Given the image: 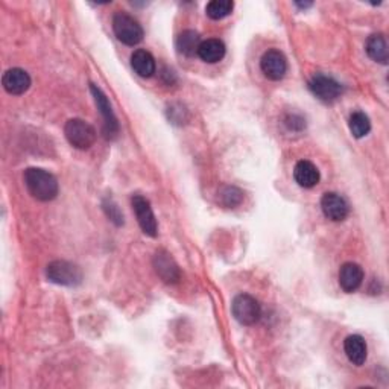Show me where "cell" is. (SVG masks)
I'll return each mask as SVG.
<instances>
[{
    "label": "cell",
    "instance_id": "obj_1",
    "mask_svg": "<svg viewBox=\"0 0 389 389\" xmlns=\"http://www.w3.org/2000/svg\"><path fill=\"white\" fill-rule=\"evenodd\" d=\"M25 186L28 192L31 193L32 198L37 201H52L58 195V181L56 178L51 174L40 167H29L25 171Z\"/></svg>",
    "mask_w": 389,
    "mask_h": 389
},
{
    "label": "cell",
    "instance_id": "obj_2",
    "mask_svg": "<svg viewBox=\"0 0 389 389\" xmlns=\"http://www.w3.org/2000/svg\"><path fill=\"white\" fill-rule=\"evenodd\" d=\"M46 275L49 282L59 286L75 287L83 283V271L78 265L67 261H54L47 265Z\"/></svg>",
    "mask_w": 389,
    "mask_h": 389
},
{
    "label": "cell",
    "instance_id": "obj_3",
    "mask_svg": "<svg viewBox=\"0 0 389 389\" xmlns=\"http://www.w3.org/2000/svg\"><path fill=\"white\" fill-rule=\"evenodd\" d=\"M113 31L119 42L126 46H136L143 40V28L126 13H117L113 17Z\"/></svg>",
    "mask_w": 389,
    "mask_h": 389
},
{
    "label": "cell",
    "instance_id": "obj_4",
    "mask_svg": "<svg viewBox=\"0 0 389 389\" xmlns=\"http://www.w3.org/2000/svg\"><path fill=\"white\" fill-rule=\"evenodd\" d=\"M64 134L68 143L81 151L90 149L96 142L95 128L83 119H71L64 126Z\"/></svg>",
    "mask_w": 389,
    "mask_h": 389
},
{
    "label": "cell",
    "instance_id": "obj_5",
    "mask_svg": "<svg viewBox=\"0 0 389 389\" xmlns=\"http://www.w3.org/2000/svg\"><path fill=\"white\" fill-rule=\"evenodd\" d=\"M232 312L239 324L254 325L262 316V306L254 297L248 294H239L233 300Z\"/></svg>",
    "mask_w": 389,
    "mask_h": 389
},
{
    "label": "cell",
    "instance_id": "obj_6",
    "mask_svg": "<svg viewBox=\"0 0 389 389\" xmlns=\"http://www.w3.org/2000/svg\"><path fill=\"white\" fill-rule=\"evenodd\" d=\"M309 88L316 96L319 101L325 104H332L337 101L344 93V87L341 83H337L335 78L327 76L323 73H316L311 81H309Z\"/></svg>",
    "mask_w": 389,
    "mask_h": 389
},
{
    "label": "cell",
    "instance_id": "obj_7",
    "mask_svg": "<svg viewBox=\"0 0 389 389\" xmlns=\"http://www.w3.org/2000/svg\"><path fill=\"white\" fill-rule=\"evenodd\" d=\"M131 207L142 232L149 237H155L158 234V224L152 212V207L149 204L148 199L142 195H134L131 198Z\"/></svg>",
    "mask_w": 389,
    "mask_h": 389
},
{
    "label": "cell",
    "instance_id": "obj_8",
    "mask_svg": "<svg viewBox=\"0 0 389 389\" xmlns=\"http://www.w3.org/2000/svg\"><path fill=\"white\" fill-rule=\"evenodd\" d=\"M90 90H92V95L95 97V102H96V105L99 108V112H101V114L104 117V122H105L104 133H105V137L107 138H116L117 134H119V122H117V117L114 116V112H113L112 105H109V101H108L107 95L97 85H95V84H90Z\"/></svg>",
    "mask_w": 389,
    "mask_h": 389
},
{
    "label": "cell",
    "instance_id": "obj_9",
    "mask_svg": "<svg viewBox=\"0 0 389 389\" xmlns=\"http://www.w3.org/2000/svg\"><path fill=\"white\" fill-rule=\"evenodd\" d=\"M261 68L263 75L271 81H280L287 72V59L283 52L271 49L263 54L261 59Z\"/></svg>",
    "mask_w": 389,
    "mask_h": 389
},
{
    "label": "cell",
    "instance_id": "obj_10",
    "mask_svg": "<svg viewBox=\"0 0 389 389\" xmlns=\"http://www.w3.org/2000/svg\"><path fill=\"white\" fill-rule=\"evenodd\" d=\"M154 269L157 275L162 278V280L167 285L178 283L179 278H181V273H179V268L174 257L169 254L166 249H158L154 256Z\"/></svg>",
    "mask_w": 389,
    "mask_h": 389
},
{
    "label": "cell",
    "instance_id": "obj_11",
    "mask_svg": "<svg viewBox=\"0 0 389 389\" xmlns=\"http://www.w3.org/2000/svg\"><path fill=\"white\" fill-rule=\"evenodd\" d=\"M321 208L325 217L330 219L333 222H342L350 213V207H348L345 199L333 192L324 193L321 198Z\"/></svg>",
    "mask_w": 389,
    "mask_h": 389
},
{
    "label": "cell",
    "instance_id": "obj_12",
    "mask_svg": "<svg viewBox=\"0 0 389 389\" xmlns=\"http://www.w3.org/2000/svg\"><path fill=\"white\" fill-rule=\"evenodd\" d=\"M2 84L9 95L20 96L26 93L29 87H31V76H29L28 72L23 71V68L14 67V68H9V71L4 73Z\"/></svg>",
    "mask_w": 389,
    "mask_h": 389
},
{
    "label": "cell",
    "instance_id": "obj_13",
    "mask_svg": "<svg viewBox=\"0 0 389 389\" xmlns=\"http://www.w3.org/2000/svg\"><path fill=\"white\" fill-rule=\"evenodd\" d=\"M364 269L357 263L348 262L341 266V271H339V285L344 289V292L353 294L359 287H361L364 282Z\"/></svg>",
    "mask_w": 389,
    "mask_h": 389
},
{
    "label": "cell",
    "instance_id": "obj_14",
    "mask_svg": "<svg viewBox=\"0 0 389 389\" xmlns=\"http://www.w3.org/2000/svg\"><path fill=\"white\" fill-rule=\"evenodd\" d=\"M294 178L298 186H301L304 188H312L319 183V171L318 167L309 162V160H301V162H298L294 167Z\"/></svg>",
    "mask_w": 389,
    "mask_h": 389
},
{
    "label": "cell",
    "instance_id": "obj_15",
    "mask_svg": "<svg viewBox=\"0 0 389 389\" xmlns=\"http://www.w3.org/2000/svg\"><path fill=\"white\" fill-rule=\"evenodd\" d=\"M344 350L353 365L361 366L365 364L368 356V348L365 339L361 335H352L344 341Z\"/></svg>",
    "mask_w": 389,
    "mask_h": 389
},
{
    "label": "cell",
    "instance_id": "obj_16",
    "mask_svg": "<svg viewBox=\"0 0 389 389\" xmlns=\"http://www.w3.org/2000/svg\"><path fill=\"white\" fill-rule=\"evenodd\" d=\"M198 56L208 64H216L225 56V44L217 38H208L199 46Z\"/></svg>",
    "mask_w": 389,
    "mask_h": 389
},
{
    "label": "cell",
    "instance_id": "obj_17",
    "mask_svg": "<svg viewBox=\"0 0 389 389\" xmlns=\"http://www.w3.org/2000/svg\"><path fill=\"white\" fill-rule=\"evenodd\" d=\"M131 67L142 78H151L155 73V59L151 52L138 49L131 55Z\"/></svg>",
    "mask_w": 389,
    "mask_h": 389
},
{
    "label": "cell",
    "instance_id": "obj_18",
    "mask_svg": "<svg viewBox=\"0 0 389 389\" xmlns=\"http://www.w3.org/2000/svg\"><path fill=\"white\" fill-rule=\"evenodd\" d=\"M365 49H366L368 56H370L373 61L381 63V64H388V59H389L388 44H386V40L382 34H373L370 38H368Z\"/></svg>",
    "mask_w": 389,
    "mask_h": 389
},
{
    "label": "cell",
    "instance_id": "obj_19",
    "mask_svg": "<svg viewBox=\"0 0 389 389\" xmlns=\"http://www.w3.org/2000/svg\"><path fill=\"white\" fill-rule=\"evenodd\" d=\"M201 37H199L198 32L191 31V29H187V31H183L176 37V49L179 54H183L186 56H193L198 55V49L201 46Z\"/></svg>",
    "mask_w": 389,
    "mask_h": 389
},
{
    "label": "cell",
    "instance_id": "obj_20",
    "mask_svg": "<svg viewBox=\"0 0 389 389\" xmlns=\"http://www.w3.org/2000/svg\"><path fill=\"white\" fill-rule=\"evenodd\" d=\"M217 201L225 208H236L244 201V192L234 186H222L217 192Z\"/></svg>",
    "mask_w": 389,
    "mask_h": 389
},
{
    "label": "cell",
    "instance_id": "obj_21",
    "mask_svg": "<svg viewBox=\"0 0 389 389\" xmlns=\"http://www.w3.org/2000/svg\"><path fill=\"white\" fill-rule=\"evenodd\" d=\"M348 128H350L352 134L356 138H362L365 137L368 133H370L371 129V122L370 117H368L365 113L362 112H356L350 116V121H348Z\"/></svg>",
    "mask_w": 389,
    "mask_h": 389
},
{
    "label": "cell",
    "instance_id": "obj_22",
    "mask_svg": "<svg viewBox=\"0 0 389 389\" xmlns=\"http://www.w3.org/2000/svg\"><path fill=\"white\" fill-rule=\"evenodd\" d=\"M234 4L230 0H212L210 4H207L205 13L212 20H222L233 13Z\"/></svg>",
    "mask_w": 389,
    "mask_h": 389
},
{
    "label": "cell",
    "instance_id": "obj_23",
    "mask_svg": "<svg viewBox=\"0 0 389 389\" xmlns=\"http://www.w3.org/2000/svg\"><path fill=\"white\" fill-rule=\"evenodd\" d=\"M104 210L116 225H124V215L121 213V210H119V207L114 203L112 201L104 203Z\"/></svg>",
    "mask_w": 389,
    "mask_h": 389
},
{
    "label": "cell",
    "instance_id": "obj_24",
    "mask_svg": "<svg viewBox=\"0 0 389 389\" xmlns=\"http://www.w3.org/2000/svg\"><path fill=\"white\" fill-rule=\"evenodd\" d=\"M295 5L298 8H301V9H306V8H311L312 6V2H307V4H301V2H295Z\"/></svg>",
    "mask_w": 389,
    "mask_h": 389
}]
</instances>
